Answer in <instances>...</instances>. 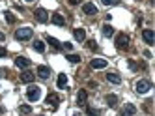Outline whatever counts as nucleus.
I'll return each instance as SVG.
<instances>
[{"mask_svg":"<svg viewBox=\"0 0 155 116\" xmlns=\"http://www.w3.org/2000/svg\"><path fill=\"white\" fill-rule=\"evenodd\" d=\"M2 73H4V71H2V69H0V77H2Z\"/></svg>","mask_w":155,"mask_h":116,"instance_id":"obj_35","label":"nucleus"},{"mask_svg":"<svg viewBox=\"0 0 155 116\" xmlns=\"http://www.w3.org/2000/svg\"><path fill=\"white\" fill-rule=\"evenodd\" d=\"M73 116H81V114H79V112H75V114H73Z\"/></svg>","mask_w":155,"mask_h":116,"instance_id":"obj_33","label":"nucleus"},{"mask_svg":"<svg viewBox=\"0 0 155 116\" xmlns=\"http://www.w3.org/2000/svg\"><path fill=\"white\" fill-rule=\"evenodd\" d=\"M142 38H144V41H146L148 45H153L155 43V34H153V30L151 28H146L142 32Z\"/></svg>","mask_w":155,"mask_h":116,"instance_id":"obj_5","label":"nucleus"},{"mask_svg":"<svg viewBox=\"0 0 155 116\" xmlns=\"http://www.w3.org/2000/svg\"><path fill=\"white\" fill-rule=\"evenodd\" d=\"M127 43H129V38L125 36V34H118V38H116V47H118V49H127Z\"/></svg>","mask_w":155,"mask_h":116,"instance_id":"obj_6","label":"nucleus"},{"mask_svg":"<svg viewBox=\"0 0 155 116\" xmlns=\"http://www.w3.org/2000/svg\"><path fill=\"white\" fill-rule=\"evenodd\" d=\"M150 88H151V83H150V80H146V79L137 80V84H135V90L138 92V94H148Z\"/></svg>","mask_w":155,"mask_h":116,"instance_id":"obj_2","label":"nucleus"},{"mask_svg":"<svg viewBox=\"0 0 155 116\" xmlns=\"http://www.w3.org/2000/svg\"><path fill=\"white\" fill-rule=\"evenodd\" d=\"M90 66L94 69H103V67H107V60L105 58H94V60L90 62Z\"/></svg>","mask_w":155,"mask_h":116,"instance_id":"obj_9","label":"nucleus"},{"mask_svg":"<svg viewBox=\"0 0 155 116\" xmlns=\"http://www.w3.org/2000/svg\"><path fill=\"white\" fill-rule=\"evenodd\" d=\"M88 114H92V116H97V114H99V111H97V109H92V107H90V109H88Z\"/></svg>","mask_w":155,"mask_h":116,"instance_id":"obj_27","label":"nucleus"},{"mask_svg":"<svg viewBox=\"0 0 155 116\" xmlns=\"http://www.w3.org/2000/svg\"><path fill=\"white\" fill-rule=\"evenodd\" d=\"M56 84H58V88H65V84H68V77H65V73H60L58 75Z\"/></svg>","mask_w":155,"mask_h":116,"instance_id":"obj_18","label":"nucleus"},{"mask_svg":"<svg viewBox=\"0 0 155 116\" xmlns=\"http://www.w3.org/2000/svg\"><path fill=\"white\" fill-rule=\"evenodd\" d=\"M38 75H39L41 79H49V77H51V69H49L47 66H39V67H38Z\"/></svg>","mask_w":155,"mask_h":116,"instance_id":"obj_11","label":"nucleus"},{"mask_svg":"<svg viewBox=\"0 0 155 116\" xmlns=\"http://www.w3.org/2000/svg\"><path fill=\"white\" fill-rule=\"evenodd\" d=\"M25 2H34V0H25Z\"/></svg>","mask_w":155,"mask_h":116,"instance_id":"obj_34","label":"nucleus"},{"mask_svg":"<svg viewBox=\"0 0 155 116\" xmlns=\"http://www.w3.org/2000/svg\"><path fill=\"white\" fill-rule=\"evenodd\" d=\"M58 101H60L58 94H49V97H47V103H49V105H52L54 109H56V105H58Z\"/></svg>","mask_w":155,"mask_h":116,"instance_id":"obj_17","label":"nucleus"},{"mask_svg":"<svg viewBox=\"0 0 155 116\" xmlns=\"http://www.w3.org/2000/svg\"><path fill=\"white\" fill-rule=\"evenodd\" d=\"M116 103H118V96H114V94L107 96V105L108 107H116Z\"/></svg>","mask_w":155,"mask_h":116,"instance_id":"obj_19","label":"nucleus"},{"mask_svg":"<svg viewBox=\"0 0 155 116\" xmlns=\"http://www.w3.org/2000/svg\"><path fill=\"white\" fill-rule=\"evenodd\" d=\"M30 38H32V28H30V26L19 28V30L15 32V39H19V41H26V39H30Z\"/></svg>","mask_w":155,"mask_h":116,"instance_id":"obj_1","label":"nucleus"},{"mask_svg":"<svg viewBox=\"0 0 155 116\" xmlns=\"http://www.w3.org/2000/svg\"><path fill=\"white\" fill-rule=\"evenodd\" d=\"M6 39V36H4V32H0V41H4Z\"/></svg>","mask_w":155,"mask_h":116,"instance_id":"obj_32","label":"nucleus"},{"mask_svg":"<svg viewBox=\"0 0 155 116\" xmlns=\"http://www.w3.org/2000/svg\"><path fill=\"white\" fill-rule=\"evenodd\" d=\"M6 21L8 22H15V15L12 13V11H6Z\"/></svg>","mask_w":155,"mask_h":116,"instance_id":"obj_26","label":"nucleus"},{"mask_svg":"<svg viewBox=\"0 0 155 116\" xmlns=\"http://www.w3.org/2000/svg\"><path fill=\"white\" fill-rule=\"evenodd\" d=\"M112 34H114V28L110 26V25H107V22H105V25H103V36H105V38H110Z\"/></svg>","mask_w":155,"mask_h":116,"instance_id":"obj_20","label":"nucleus"},{"mask_svg":"<svg viewBox=\"0 0 155 116\" xmlns=\"http://www.w3.org/2000/svg\"><path fill=\"white\" fill-rule=\"evenodd\" d=\"M82 11H84L86 15H95L97 13V8L92 2H86V4H82Z\"/></svg>","mask_w":155,"mask_h":116,"instance_id":"obj_8","label":"nucleus"},{"mask_svg":"<svg viewBox=\"0 0 155 116\" xmlns=\"http://www.w3.org/2000/svg\"><path fill=\"white\" fill-rule=\"evenodd\" d=\"M6 54H8V51L4 47H0V56H6Z\"/></svg>","mask_w":155,"mask_h":116,"instance_id":"obj_30","label":"nucleus"},{"mask_svg":"<svg viewBox=\"0 0 155 116\" xmlns=\"http://www.w3.org/2000/svg\"><path fill=\"white\" fill-rule=\"evenodd\" d=\"M34 79H36V75L32 73V71H25V73H21V80H23V83H32Z\"/></svg>","mask_w":155,"mask_h":116,"instance_id":"obj_16","label":"nucleus"},{"mask_svg":"<svg viewBox=\"0 0 155 116\" xmlns=\"http://www.w3.org/2000/svg\"><path fill=\"white\" fill-rule=\"evenodd\" d=\"M64 49H65V51H71V49H73V45L65 41V43H64Z\"/></svg>","mask_w":155,"mask_h":116,"instance_id":"obj_28","label":"nucleus"},{"mask_svg":"<svg viewBox=\"0 0 155 116\" xmlns=\"http://www.w3.org/2000/svg\"><path fill=\"white\" fill-rule=\"evenodd\" d=\"M88 47H90V49H97V45H95V41H88Z\"/></svg>","mask_w":155,"mask_h":116,"instance_id":"obj_29","label":"nucleus"},{"mask_svg":"<svg viewBox=\"0 0 155 116\" xmlns=\"http://www.w3.org/2000/svg\"><path fill=\"white\" fill-rule=\"evenodd\" d=\"M30 112H32V107H30V105H21V107H19V114L28 116Z\"/></svg>","mask_w":155,"mask_h":116,"instance_id":"obj_21","label":"nucleus"},{"mask_svg":"<svg viewBox=\"0 0 155 116\" xmlns=\"http://www.w3.org/2000/svg\"><path fill=\"white\" fill-rule=\"evenodd\" d=\"M73 36H75L77 41H84V39H86V32H84V28H75Z\"/></svg>","mask_w":155,"mask_h":116,"instance_id":"obj_13","label":"nucleus"},{"mask_svg":"<svg viewBox=\"0 0 155 116\" xmlns=\"http://www.w3.org/2000/svg\"><path fill=\"white\" fill-rule=\"evenodd\" d=\"M79 2H81V0H69V4H71V6H75V4H79Z\"/></svg>","mask_w":155,"mask_h":116,"instance_id":"obj_31","label":"nucleus"},{"mask_svg":"<svg viewBox=\"0 0 155 116\" xmlns=\"http://www.w3.org/2000/svg\"><path fill=\"white\" fill-rule=\"evenodd\" d=\"M51 21H52L56 26H64V25H65V19H64V15H62V13H54Z\"/></svg>","mask_w":155,"mask_h":116,"instance_id":"obj_12","label":"nucleus"},{"mask_svg":"<svg viewBox=\"0 0 155 116\" xmlns=\"http://www.w3.org/2000/svg\"><path fill=\"white\" fill-rule=\"evenodd\" d=\"M34 49H36L38 53H43V51H45V43L39 41V39H36V41H34Z\"/></svg>","mask_w":155,"mask_h":116,"instance_id":"obj_22","label":"nucleus"},{"mask_svg":"<svg viewBox=\"0 0 155 116\" xmlns=\"http://www.w3.org/2000/svg\"><path fill=\"white\" fill-rule=\"evenodd\" d=\"M47 41H49V43L52 45L54 49H60V41H58L56 38H51V36H47Z\"/></svg>","mask_w":155,"mask_h":116,"instance_id":"obj_23","label":"nucleus"},{"mask_svg":"<svg viewBox=\"0 0 155 116\" xmlns=\"http://www.w3.org/2000/svg\"><path fill=\"white\" fill-rule=\"evenodd\" d=\"M135 112H137V107L133 103H125V107L121 109L120 116H135Z\"/></svg>","mask_w":155,"mask_h":116,"instance_id":"obj_4","label":"nucleus"},{"mask_svg":"<svg viewBox=\"0 0 155 116\" xmlns=\"http://www.w3.org/2000/svg\"><path fill=\"white\" fill-rule=\"evenodd\" d=\"M101 2H103L105 6H118L120 0H101Z\"/></svg>","mask_w":155,"mask_h":116,"instance_id":"obj_25","label":"nucleus"},{"mask_svg":"<svg viewBox=\"0 0 155 116\" xmlns=\"http://www.w3.org/2000/svg\"><path fill=\"white\" fill-rule=\"evenodd\" d=\"M26 97H28V101H38L41 97V88L39 86H30L28 92H26Z\"/></svg>","mask_w":155,"mask_h":116,"instance_id":"obj_3","label":"nucleus"},{"mask_svg":"<svg viewBox=\"0 0 155 116\" xmlns=\"http://www.w3.org/2000/svg\"><path fill=\"white\" fill-rule=\"evenodd\" d=\"M30 64H32V60H30V58H26V56H17V58H15V66H17V67H23V69H25V67H28Z\"/></svg>","mask_w":155,"mask_h":116,"instance_id":"obj_7","label":"nucleus"},{"mask_svg":"<svg viewBox=\"0 0 155 116\" xmlns=\"http://www.w3.org/2000/svg\"><path fill=\"white\" fill-rule=\"evenodd\" d=\"M34 15H36V19H38L39 22H47V19H49V15H47V11L43 9V8H38Z\"/></svg>","mask_w":155,"mask_h":116,"instance_id":"obj_10","label":"nucleus"},{"mask_svg":"<svg viewBox=\"0 0 155 116\" xmlns=\"http://www.w3.org/2000/svg\"><path fill=\"white\" fill-rule=\"evenodd\" d=\"M68 60L73 62V64H77V62H81V56H79V54H69V56H68Z\"/></svg>","mask_w":155,"mask_h":116,"instance_id":"obj_24","label":"nucleus"},{"mask_svg":"<svg viewBox=\"0 0 155 116\" xmlns=\"http://www.w3.org/2000/svg\"><path fill=\"white\" fill-rule=\"evenodd\" d=\"M107 80H108V83H112V84H120L121 83V77L118 73H107Z\"/></svg>","mask_w":155,"mask_h":116,"instance_id":"obj_15","label":"nucleus"},{"mask_svg":"<svg viewBox=\"0 0 155 116\" xmlns=\"http://www.w3.org/2000/svg\"><path fill=\"white\" fill-rule=\"evenodd\" d=\"M86 99H88L86 90H79V94H77V103H79V105H86Z\"/></svg>","mask_w":155,"mask_h":116,"instance_id":"obj_14","label":"nucleus"}]
</instances>
